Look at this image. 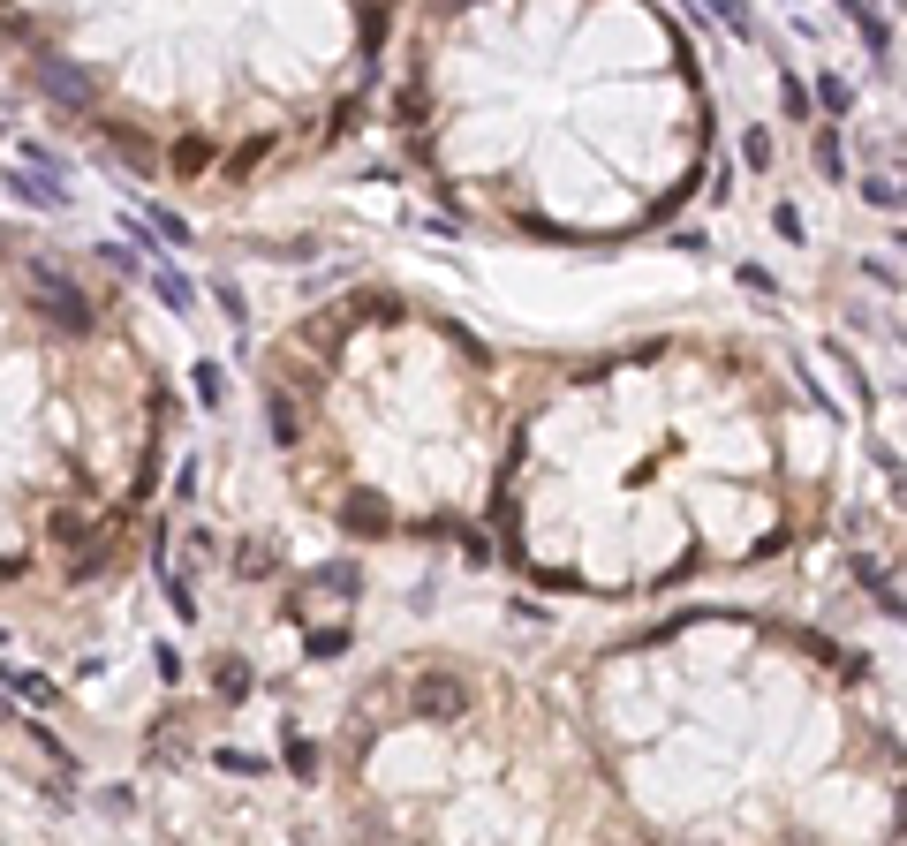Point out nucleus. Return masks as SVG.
Here are the masks:
<instances>
[{"instance_id": "nucleus-1", "label": "nucleus", "mask_w": 907, "mask_h": 846, "mask_svg": "<svg viewBox=\"0 0 907 846\" xmlns=\"http://www.w3.org/2000/svg\"><path fill=\"white\" fill-rule=\"evenodd\" d=\"M31 288H38V310H46L53 325H69V333H91V303H84V288H76L61 265L31 257Z\"/></svg>"}, {"instance_id": "nucleus-2", "label": "nucleus", "mask_w": 907, "mask_h": 846, "mask_svg": "<svg viewBox=\"0 0 907 846\" xmlns=\"http://www.w3.org/2000/svg\"><path fill=\"white\" fill-rule=\"evenodd\" d=\"M409 703H416V718H439V726L446 718H469V680L462 673H424Z\"/></svg>"}, {"instance_id": "nucleus-3", "label": "nucleus", "mask_w": 907, "mask_h": 846, "mask_svg": "<svg viewBox=\"0 0 907 846\" xmlns=\"http://www.w3.org/2000/svg\"><path fill=\"white\" fill-rule=\"evenodd\" d=\"M333 522H341L348 537H378V529H394V507H386L378 491H348L341 507H333Z\"/></svg>"}, {"instance_id": "nucleus-4", "label": "nucleus", "mask_w": 907, "mask_h": 846, "mask_svg": "<svg viewBox=\"0 0 907 846\" xmlns=\"http://www.w3.org/2000/svg\"><path fill=\"white\" fill-rule=\"evenodd\" d=\"M38 76H46V91H53V99H69V106H91V84H84V76H76L69 61H61V53H38Z\"/></svg>"}, {"instance_id": "nucleus-5", "label": "nucleus", "mask_w": 907, "mask_h": 846, "mask_svg": "<svg viewBox=\"0 0 907 846\" xmlns=\"http://www.w3.org/2000/svg\"><path fill=\"white\" fill-rule=\"evenodd\" d=\"M0 680H8V695H23V703H38V711L61 703V688H53L46 673H31V665H0Z\"/></svg>"}, {"instance_id": "nucleus-6", "label": "nucleus", "mask_w": 907, "mask_h": 846, "mask_svg": "<svg viewBox=\"0 0 907 846\" xmlns=\"http://www.w3.org/2000/svg\"><path fill=\"white\" fill-rule=\"evenodd\" d=\"M8 189H16L23 204H38V212H61V204H69V189H61V182H46V174H16Z\"/></svg>"}, {"instance_id": "nucleus-7", "label": "nucleus", "mask_w": 907, "mask_h": 846, "mask_svg": "<svg viewBox=\"0 0 907 846\" xmlns=\"http://www.w3.org/2000/svg\"><path fill=\"white\" fill-rule=\"evenodd\" d=\"M152 288H159V303H167V310H189V303H197V295H189V280L167 265V257H152Z\"/></svg>"}, {"instance_id": "nucleus-8", "label": "nucleus", "mask_w": 907, "mask_h": 846, "mask_svg": "<svg viewBox=\"0 0 907 846\" xmlns=\"http://www.w3.org/2000/svg\"><path fill=\"white\" fill-rule=\"evenodd\" d=\"M265 431H273V446H295V431H303V423H295V401H288V393H265Z\"/></svg>"}, {"instance_id": "nucleus-9", "label": "nucleus", "mask_w": 907, "mask_h": 846, "mask_svg": "<svg viewBox=\"0 0 907 846\" xmlns=\"http://www.w3.org/2000/svg\"><path fill=\"white\" fill-rule=\"evenodd\" d=\"M212 688H220V703H242V695H250V665L220 658V665H212Z\"/></svg>"}, {"instance_id": "nucleus-10", "label": "nucleus", "mask_w": 907, "mask_h": 846, "mask_svg": "<svg viewBox=\"0 0 907 846\" xmlns=\"http://www.w3.org/2000/svg\"><path fill=\"white\" fill-rule=\"evenodd\" d=\"M817 106H824V114H832V121L847 114V106H855V91H847V76H817Z\"/></svg>"}, {"instance_id": "nucleus-11", "label": "nucleus", "mask_w": 907, "mask_h": 846, "mask_svg": "<svg viewBox=\"0 0 907 846\" xmlns=\"http://www.w3.org/2000/svg\"><path fill=\"white\" fill-rule=\"evenodd\" d=\"M189 386H197V401H205V408L227 401V371H220V363H197V378H189Z\"/></svg>"}, {"instance_id": "nucleus-12", "label": "nucleus", "mask_w": 907, "mask_h": 846, "mask_svg": "<svg viewBox=\"0 0 907 846\" xmlns=\"http://www.w3.org/2000/svg\"><path fill=\"white\" fill-rule=\"evenodd\" d=\"M174 167H182V174H205V167H212V144H205V136H182V144H174Z\"/></svg>"}, {"instance_id": "nucleus-13", "label": "nucleus", "mask_w": 907, "mask_h": 846, "mask_svg": "<svg viewBox=\"0 0 907 846\" xmlns=\"http://www.w3.org/2000/svg\"><path fill=\"white\" fill-rule=\"evenodd\" d=\"M288 771H295V779H318V748H310L295 726H288Z\"/></svg>"}, {"instance_id": "nucleus-14", "label": "nucleus", "mask_w": 907, "mask_h": 846, "mask_svg": "<svg viewBox=\"0 0 907 846\" xmlns=\"http://www.w3.org/2000/svg\"><path fill=\"white\" fill-rule=\"evenodd\" d=\"M167 605H174V620H197V582H189V575H167Z\"/></svg>"}, {"instance_id": "nucleus-15", "label": "nucleus", "mask_w": 907, "mask_h": 846, "mask_svg": "<svg viewBox=\"0 0 907 846\" xmlns=\"http://www.w3.org/2000/svg\"><path fill=\"white\" fill-rule=\"evenodd\" d=\"M817 174H824V182H839V174H847V152H839V136H832V129L817 136Z\"/></svg>"}, {"instance_id": "nucleus-16", "label": "nucleus", "mask_w": 907, "mask_h": 846, "mask_svg": "<svg viewBox=\"0 0 907 846\" xmlns=\"http://www.w3.org/2000/svg\"><path fill=\"white\" fill-rule=\"evenodd\" d=\"M152 235H159V242H174V250H189V242H197L182 212H152Z\"/></svg>"}, {"instance_id": "nucleus-17", "label": "nucleus", "mask_w": 907, "mask_h": 846, "mask_svg": "<svg viewBox=\"0 0 907 846\" xmlns=\"http://www.w3.org/2000/svg\"><path fill=\"white\" fill-rule=\"evenodd\" d=\"M212 763H220V771H242V779L265 771V756H242V748H212Z\"/></svg>"}, {"instance_id": "nucleus-18", "label": "nucleus", "mask_w": 907, "mask_h": 846, "mask_svg": "<svg viewBox=\"0 0 907 846\" xmlns=\"http://www.w3.org/2000/svg\"><path fill=\"white\" fill-rule=\"evenodd\" d=\"M348 650V627H318V635H310V658H341Z\"/></svg>"}, {"instance_id": "nucleus-19", "label": "nucleus", "mask_w": 907, "mask_h": 846, "mask_svg": "<svg viewBox=\"0 0 907 846\" xmlns=\"http://www.w3.org/2000/svg\"><path fill=\"white\" fill-rule=\"evenodd\" d=\"M53 537H61V544H84V537H91V522L69 507V514H53Z\"/></svg>"}, {"instance_id": "nucleus-20", "label": "nucleus", "mask_w": 907, "mask_h": 846, "mask_svg": "<svg viewBox=\"0 0 907 846\" xmlns=\"http://www.w3.org/2000/svg\"><path fill=\"white\" fill-rule=\"evenodd\" d=\"M394 121H401V129H416V121H424V91H401V99H394Z\"/></svg>"}, {"instance_id": "nucleus-21", "label": "nucleus", "mask_w": 907, "mask_h": 846, "mask_svg": "<svg viewBox=\"0 0 907 846\" xmlns=\"http://www.w3.org/2000/svg\"><path fill=\"white\" fill-rule=\"evenodd\" d=\"M273 559H280L273 544H242V575H265V567H273Z\"/></svg>"}, {"instance_id": "nucleus-22", "label": "nucleus", "mask_w": 907, "mask_h": 846, "mask_svg": "<svg viewBox=\"0 0 907 846\" xmlns=\"http://www.w3.org/2000/svg\"><path fill=\"white\" fill-rule=\"evenodd\" d=\"M711 8H719V16H726V23H734V31H741V38H756V23H749V8H741V0H711Z\"/></svg>"}, {"instance_id": "nucleus-23", "label": "nucleus", "mask_w": 907, "mask_h": 846, "mask_svg": "<svg viewBox=\"0 0 907 846\" xmlns=\"http://www.w3.org/2000/svg\"><path fill=\"white\" fill-rule=\"evenodd\" d=\"M318 582H326V590H363V575H356V567H348V559H341V567H326V575H318Z\"/></svg>"}, {"instance_id": "nucleus-24", "label": "nucleus", "mask_w": 907, "mask_h": 846, "mask_svg": "<svg viewBox=\"0 0 907 846\" xmlns=\"http://www.w3.org/2000/svg\"><path fill=\"white\" fill-rule=\"evenodd\" d=\"M862 197H870V204H885V212H900V189H892V182H877V174L862 182Z\"/></svg>"}, {"instance_id": "nucleus-25", "label": "nucleus", "mask_w": 907, "mask_h": 846, "mask_svg": "<svg viewBox=\"0 0 907 846\" xmlns=\"http://www.w3.org/2000/svg\"><path fill=\"white\" fill-rule=\"evenodd\" d=\"M771 227H779L787 242H802V212H794V204H779V212H771Z\"/></svg>"}, {"instance_id": "nucleus-26", "label": "nucleus", "mask_w": 907, "mask_h": 846, "mask_svg": "<svg viewBox=\"0 0 907 846\" xmlns=\"http://www.w3.org/2000/svg\"><path fill=\"white\" fill-rule=\"evenodd\" d=\"M0 718H8V695H0Z\"/></svg>"}]
</instances>
